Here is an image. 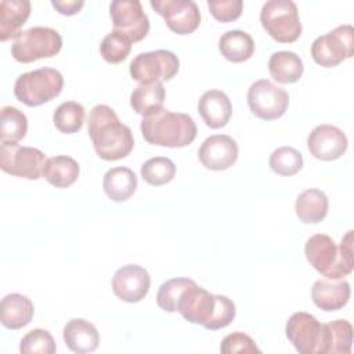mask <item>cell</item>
Here are the masks:
<instances>
[{"label":"cell","mask_w":354,"mask_h":354,"mask_svg":"<svg viewBox=\"0 0 354 354\" xmlns=\"http://www.w3.org/2000/svg\"><path fill=\"white\" fill-rule=\"evenodd\" d=\"M268 165L274 173L289 177L301 170L303 156L293 147H279L271 152Z\"/></svg>","instance_id":"obj_33"},{"label":"cell","mask_w":354,"mask_h":354,"mask_svg":"<svg viewBox=\"0 0 354 354\" xmlns=\"http://www.w3.org/2000/svg\"><path fill=\"white\" fill-rule=\"evenodd\" d=\"M87 130L95 153L104 160H119L133 151L134 138L130 127L123 124L116 112L105 104L95 105L90 111Z\"/></svg>","instance_id":"obj_1"},{"label":"cell","mask_w":354,"mask_h":354,"mask_svg":"<svg viewBox=\"0 0 354 354\" xmlns=\"http://www.w3.org/2000/svg\"><path fill=\"white\" fill-rule=\"evenodd\" d=\"M285 332L300 354H326L325 324L314 315L304 311L292 314L286 321Z\"/></svg>","instance_id":"obj_9"},{"label":"cell","mask_w":354,"mask_h":354,"mask_svg":"<svg viewBox=\"0 0 354 354\" xmlns=\"http://www.w3.org/2000/svg\"><path fill=\"white\" fill-rule=\"evenodd\" d=\"M248 105L254 116L263 120L281 118L289 105V94L268 79L254 82L248 90Z\"/></svg>","instance_id":"obj_12"},{"label":"cell","mask_w":354,"mask_h":354,"mask_svg":"<svg viewBox=\"0 0 354 354\" xmlns=\"http://www.w3.org/2000/svg\"><path fill=\"white\" fill-rule=\"evenodd\" d=\"M35 307L29 297L21 293H10L1 299L0 321L7 329H21L33 318Z\"/></svg>","instance_id":"obj_21"},{"label":"cell","mask_w":354,"mask_h":354,"mask_svg":"<svg viewBox=\"0 0 354 354\" xmlns=\"http://www.w3.org/2000/svg\"><path fill=\"white\" fill-rule=\"evenodd\" d=\"M84 108L76 101H65L54 111L53 120L55 127L65 134L77 133L84 122Z\"/></svg>","instance_id":"obj_31"},{"label":"cell","mask_w":354,"mask_h":354,"mask_svg":"<svg viewBox=\"0 0 354 354\" xmlns=\"http://www.w3.org/2000/svg\"><path fill=\"white\" fill-rule=\"evenodd\" d=\"M238 153L239 148L232 137L227 134H214L202 142L198 151V158L206 169L218 171L231 167L236 162Z\"/></svg>","instance_id":"obj_16"},{"label":"cell","mask_w":354,"mask_h":354,"mask_svg":"<svg viewBox=\"0 0 354 354\" xmlns=\"http://www.w3.org/2000/svg\"><path fill=\"white\" fill-rule=\"evenodd\" d=\"M64 87V77L54 68H39L19 75L14 84L18 101L28 106H39L51 101Z\"/></svg>","instance_id":"obj_5"},{"label":"cell","mask_w":354,"mask_h":354,"mask_svg":"<svg viewBox=\"0 0 354 354\" xmlns=\"http://www.w3.org/2000/svg\"><path fill=\"white\" fill-rule=\"evenodd\" d=\"M55 350L53 335L40 328L29 330L19 343V351L24 354H54Z\"/></svg>","instance_id":"obj_36"},{"label":"cell","mask_w":354,"mask_h":354,"mask_svg":"<svg viewBox=\"0 0 354 354\" xmlns=\"http://www.w3.org/2000/svg\"><path fill=\"white\" fill-rule=\"evenodd\" d=\"M353 231L342 238L340 245L326 234L311 235L304 246L306 259L324 277L342 279L353 271Z\"/></svg>","instance_id":"obj_3"},{"label":"cell","mask_w":354,"mask_h":354,"mask_svg":"<svg viewBox=\"0 0 354 354\" xmlns=\"http://www.w3.org/2000/svg\"><path fill=\"white\" fill-rule=\"evenodd\" d=\"M177 311L184 319L202 325L209 330L228 326L236 314L235 304L223 295H213L206 289L191 283L180 296Z\"/></svg>","instance_id":"obj_2"},{"label":"cell","mask_w":354,"mask_h":354,"mask_svg":"<svg viewBox=\"0 0 354 354\" xmlns=\"http://www.w3.org/2000/svg\"><path fill=\"white\" fill-rule=\"evenodd\" d=\"M30 15L28 0H1L0 3V40L15 37Z\"/></svg>","instance_id":"obj_22"},{"label":"cell","mask_w":354,"mask_h":354,"mask_svg":"<svg viewBox=\"0 0 354 354\" xmlns=\"http://www.w3.org/2000/svg\"><path fill=\"white\" fill-rule=\"evenodd\" d=\"M198 112L207 127L220 129L228 123L232 113V105L224 91L207 90L198 101Z\"/></svg>","instance_id":"obj_19"},{"label":"cell","mask_w":354,"mask_h":354,"mask_svg":"<svg viewBox=\"0 0 354 354\" xmlns=\"http://www.w3.org/2000/svg\"><path fill=\"white\" fill-rule=\"evenodd\" d=\"M140 129L147 142L167 148L187 147L195 140L198 133L196 124L189 115L171 112L165 108L142 116Z\"/></svg>","instance_id":"obj_4"},{"label":"cell","mask_w":354,"mask_h":354,"mask_svg":"<svg viewBox=\"0 0 354 354\" xmlns=\"http://www.w3.org/2000/svg\"><path fill=\"white\" fill-rule=\"evenodd\" d=\"M165 95L162 82L140 83L130 95V105L138 115L148 116L163 108Z\"/></svg>","instance_id":"obj_27"},{"label":"cell","mask_w":354,"mask_h":354,"mask_svg":"<svg viewBox=\"0 0 354 354\" xmlns=\"http://www.w3.org/2000/svg\"><path fill=\"white\" fill-rule=\"evenodd\" d=\"M131 43L133 41L127 36L112 30L102 39L100 44V53L106 62L119 64L124 61L130 54Z\"/></svg>","instance_id":"obj_34"},{"label":"cell","mask_w":354,"mask_h":354,"mask_svg":"<svg viewBox=\"0 0 354 354\" xmlns=\"http://www.w3.org/2000/svg\"><path fill=\"white\" fill-rule=\"evenodd\" d=\"M102 187L109 199L115 202H124L136 192L137 176L129 167H112L104 174Z\"/></svg>","instance_id":"obj_23"},{"label":"cell","mask_w":354,"mask_h":354,"mask_svg":"<svg viewBox=\"0 0 354 354\" xmlns=\"http://www.w3.org/2000/svg\"><path fill=\"white\" fill-rule=\"evenodd\" d=\"M62 47L61 35L47 26H33L19 32L12 41L11 54L14 59L29 64L41 58H50Z\"/></svg>","instance_id":"obj_6"},{"label":"cell","mask_w":354,"mask_h":354,"mask_svg":"<svg viewBox=\"0 0 354 354\" xmlns=\"http://www.w3.org/2000/svg\"><path fill=\"white\" fill-rule=\"evenodd\" d=\"M220 351L224 354L234 353H261L254 340L243 332H232L227 335L220 344Z\"/></svg>","instance_id":"obj_37"},{"label":"cell","mask_w":354,"mask_h":354,"mask_svg":"<svg viewBox=\"0 0 354 354\" xmlns=\"http://www.w3.org/2000/svg\"><path fill=\"white\" fill-rule=\"evenodd\" d=\"M149 4L177 35H189L201 24L199 8L192 0H151Z\"/></svg>","instance_id":"obj_14"},{"label":"cell","mask_w":354,"mask_h":354,"mask_svg":"<svg viewBox=\"0 0 354 354\" xmlns=\"http://www.w3.org/2000/svg\"><path fill=\"white\" fill-rule=\"evenodd\" d=\"M350 283L346 279H318L311 289L314 304L324 311H336L343 308L350 299Z\"/></svg>","instance_id":"obj_18"},{"label":"cell","mask_w":354,"mask_h":354,"mask_svg":"<svg viewBox=\"0 0 354 354\" xmlns=\"http://www.w3.org/2000/svg\"><path fill=\"white\" fill-rule=\"evenodd\" d=\"M151 277L138 264H126L116 270L112 278L113 293L126 303H138L149 292Z\"/></svg>","instance_id":"obj_15"},{"label":"cell","mask_w":354,"mask_h":354,"mask_svg":"<svg viewBox=\"0 0 354 354\" xmlns=\"http://www.w3.org/2000/svg\"><path fill=\"white\" fill-rule=\"evenodd\" d=\"M260 22L278 43H293L301 35V22L292 0H268L260 11Z\"/></svg>","instance_id":"obj_7"},{"label":"cell","mask_w":354,"mask_h":354,"mask_svg":"<svg viewBox=\"0 0 354 354\" xmlns=\"http://www.w3.org/2000/svg\"><path fill=\"white\" fill-rule=\"evenodd\" d=\"M28 119L22 111L15 106H3L0 119L1 142H18L26 136Z\"/></svg>","instance_id":"obj_30"},{"label":"cell","mask_w":354,"mask_h":354,"mask_svg":"<svg viewBox=\"0 0 354 354\" xmlns=\"http://www.w3.org/2000/svg\"><path fill=\"white\" fill-rule=\"evenodd\" d=\"M348 141L343 130L332 124H319L307 137L310 153L321 160L339 159L347 149Z\"/></svg>","instance_id":"obj_17"},{"label":"cell","mask_w":354,"mask_h":354,"mask_svg":"<svg viewBox=\"0 0 354 354\" xmlns=\"http://www.w3.org/2000/svg\"><path fill=\"white\" fill-rule=\"evenodd\" d=\"M113 30L127 36L133 43L149 32V19L138 0H113L109 6Z\"/></svg>","instance_id":"obj_13"},{"label":"cell","mask_w":354,"mask_h":354,"mask_svg":"<svg viewBox=\"0 0 354 354\" xmlns=\"http://www.w3.org/2000/svg\"><path fill=\"white\" fill-rule=\"evenodd\" d=\"M303 71V61L293 51H277L268 59L271 77L282 84L296 83L301 77Z\"/></svg>","instance_id":"obj_25"},{"label":"cell","mask_w":354,"mask_h":354,"mask_svg":"<svg viewBox=\"0 0 354 354\" xmlns=\"http://www.w3.org/2000/svg\"><path fill=\"white\" fill-rule=\"evenodd\" d=\"M207 7L217 21L231 22L239 18L243 3L241 0H209Z\"/></svg>","instance_id":"obj_38"},{"label":"cell","mask_w":354,"mask_h":354,"mask_svg":"<svg viewBox=\"0 0 354 354\" xmlns=\"http://www.w3.org/2000/svg\"><path fill=\"white\" fill-rule=\"evenodd\" d=\"M328 206V198L321 189L308 188L299 194L295 203V212L303 223L317 224L326 217Z\"/></svg>","instance_id":"obj_24"},{"label":"cell","mask_w":354,"mask_h":354,"mask_svg":"<svg viewBox=\"0 0 354 354\" xmlns=\"http://www.w3.org/2000/svg\"><path fill=\"white\" fill-rule=\"evenodd\" d=\"M53 7L62 15H75L84 6L83 0H53Z\"/></svg>","instance_id":"obj_39"},{"label":"cell","mask_w":354,"mask_h":354,"mask_svg":"<svg viewBox=\"0 0 354 354\" xmlns=\"http://www.w3.org/2000/svg\"><path fill=\"white\" fill-rule=\"evenodd\" d=\"M218 50L225 59L231 62H243L253 55L254 41L249 33L232 29L221 35L218 40Z\"/></svg>","instance_id":"obj_28"},{"label":"cell","mask_w":354,"mask_h":354,"mask_svg":"<svg viewBox=\"0 0 354 354\" xmlns=\"http://www.w3.org/2000/svg\"><path fill=\"white\" fill-rule=\"evenodd\" d=\"M46 155L33 147H21L17 142H1L0 167L3 171L28 180L43 176Z\"/></svg>","instance_id":"obj_10"},{"label":"cell","mask_w":354,"mask_h":354,"mask_svg":"<svg viewBox=\"0 0 354 354\" xmlns=\"http://www.w3.org/2000/svg\"><path fill=\"white\" fill-rule=\"evenodd\" d=\"M354 54V29L339 25L333 30L318 36L311 44V57L324 68H333Z\"/></svg>","instance_id":"obj_8"},{"label":"cell","mask_w":354,"mask_h":354,"mask_svg":"<svg viewBox=\"0 0 354 354\" xmlns=\"http://www.w3.org/2000/svg\"><path fill=\"white\" fill-rule=\"evenodd\" d=\"M62 336L66 347L77 354L93 353L100 343V333L97 328L83 318H73L68 321L64 326Z\"/></svg>","instance_id":"obj_20"},{"label":"cell","mask_w":354,"mask_h":354,"mask_svg":"<svg viewBox=\"0 0 354 354\" xmlns=\"http://www.w3.org/2000/svg\"><path fill=\"white\" fill-rule=\"evenodd\" d=\"M80 173L79 163L66 155L48 158L43 167V177L55 188H66L72 185Z\"/></svg>","instance_id":"obj_26"},{"label":"cell","mask_w":354,"mask_h":354,"mask_svg":"<svg viewBox=\"0 0 354 354\" xmlns=\"http://www.w3.org/2000/svg\"><path fill=\"white\" fill-rule=\"evenodd\" d=\"M194 282L189 278H171L163 282L156 293L158 306L166 313H176L181 293Z\"/></svg>","instance_id":"obj_35"},{"label":"cell","mask_w":354,"mask_h":354,"mask_svg":"<svg viewBox=\"0 0 354 354\" xmlns=\"http://www.w3.org/2000/svg\"><path fill=\"white\" fill-rule=\"evenodd\" d=\"M180 61L169 50L141 53L130 62V75L138 83H153L170 80L177 75Z\"/></svg>","instance_id":"obj_11"},{"label":"cell","mask_w":354,"mask_h":354,"mask_svg":"<svg viewBox=\"0 0 354 354\" xmlns=\"http://www.w3.org/2000/svg\"><path fill=\"white\" fill-rule=\"evenodd\" d=\"M326 354H350L353 346V326L347 319L325 324Z\"/></svg>","instance_id":"obj_29"},{"label":"cell","mask_w":354,"mask_h":354,"mask_svg":"<svg viewBox=\"0 0 354 354\" xmlns=\"http://www.w3.org/2000/svg\"><path fill=\"white\" fill-rule=\"evenodd\" d=\"M176 176V166L166 156H155L141 166V177L149 185H163L170 183Z\"/></svg>","instance_id":"obj_32"}]
</instances>
